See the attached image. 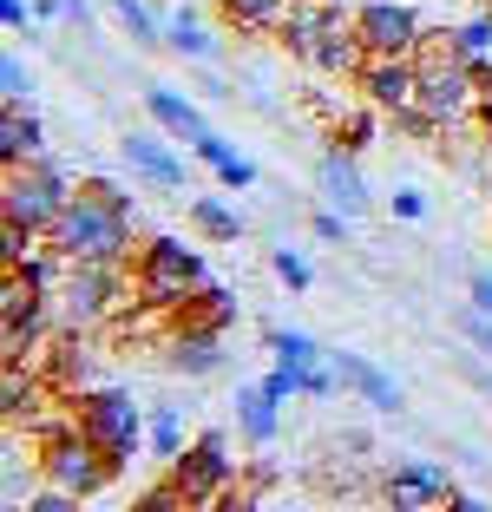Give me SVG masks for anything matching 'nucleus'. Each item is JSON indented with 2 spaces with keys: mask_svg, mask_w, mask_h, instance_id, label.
<instances>
[{
  "mask_svg": "<svg viewBox=\"0 0 492 512\" xmlns=\"http://www.w3.org/2000/svg\"><path fill=\"white\" fill-rule=\"evenodd\" d=\"M60 316L53 289H40L27 270H7V289H0V329H7V362H33Z\"/></svg>",
  "mask_w": 492,
  "mask_h": 512,
  "instance_id": "1a4fd4ad",
  "label": "nucleus"
},
{
  "mask_svg": "<svg viewBox=\"0 0 492 512\" xmlns=\"http://www.w3.org/2000/svg\"><path fill=\"white\" fill-rule=\"evenodd\" d=\"M46 250H60L66 263H132L138 217H119V211H105L99 197L73 191V204L60 211V224L46 230Z\"/></svg>",
  "mask_w": 492,
  "mask_h": 512,
  "instance_id": "f257e3e1",
  "label": "nucleus"
},
{
  "mask_svg": "<svg viewBox=\"0 0 492 512\" xmlns=\"http://www.w3.org/2000/svg\"><path fill=\"white\" fill-rule=\"evenodd\" d=\"M46 158V125L33 106H0V165H33Z\"/></svg>",
  "mask_w": 492,
  "mask_h": 512,
  "instance_id": "aec40b11",
  "label": "nucleus"
},
{
  "mask_svg": "<svg viewBox=\"0 0 492 512\" xmlns=\"http://www.w3.org/2000/svg\"><path fill=\"white\" fill-rule=\"evenodd\" d=\"M158 362L184 381L224 375V329H197V322H171V335L158 342Z\"/></svg>",
  "mask_w": 492,
  "mask_h": 512,
  "instance_id": "4468645a",
  "label": "nucleus"
},
{
  "mask_svg": "<svg viewBox=\"0 0 492 512\" xmlns=\"http://www.w3.org/2000/svg\"><path fill=\"white\" fill-rule=\"evenodd\" d=\"M33 467H40L46 486H66L73 499H99L105 486L119 480V467H112V460L79 434V421L46 427V434H40V460H33Z\"/></svg>",
  "mask_w": 492,
  "mask_h": 512,
  "instance_id": "423d86ee",
  "label": "nucleus"
},
{
  "mask_svg": "<svg viewBox=\"0 0 492 512\" xmlns=\"http://www.w3.org/2000/svg\"><path fill=\"white\" fill-rule=\"evenodd\" d=\"M0 388H7V421H20V414H27V401L40 394L33 381H20V362H7V368H0Z\"/></svg>",
  "mask_w": 492,
  "mask_h": 512,
  "instance_id": "f704fd0d",
  "label": "nucleus"
},
{
  "mask_svg": "<svg viewBox=\"0 0 492 512\" xmlns=\"http://www.w3.org/2000/svg\"><path fill=\"white\" fill-rule=\"evenodd\" d=\"M191 158H197V165H210V171H217V165H224V158H237V151H230V138L217 132V125H210V132H204V138H197V145H191Z\"/></svg>",
  "mask_w": 492,
  "mask_h": 512,
  "instance_id": "4c0bfd02",
  "label": "nucleus"
},
{
  "mask_svg": "<svg viewBox=\"0 0 492 512\" xmlns=\"http://www.w3.org/2000/svg\"><path fill=\"white\" fill-rule=\"evenodd\" d=\"M40 20H66V27H86L92 20V0H33Z\"/></svg>",
  "mask_w": 492,
  "mask_h": 512,
  "instance_id": "c9c22d12",
  "label": "nucleus"
},
{
  "mask_svg": "<svg viewBox=\"0 0 492 512\" xmlns=\"http://www.w3.org/2000/svg\"><path fill=\"white\" fill-rule=\"evenodd\" d=\"M355 40L368 46V53H420L427 20H420V7H407V0H361L355 7Z\"/></svg>",
  "mask_w": 492,
  "mask_h": 512,
  "instance_id": "9b49d317",
  "label": "nucleus"
},
{
  "mask_svg": "<svg viewBox=\"0 0 492 512\" xmlns=\"http://www.w3.org/2000/svg\"><path fill=\"white\" fill-rule=\"evenodd\" d=\"M92 355H86V329H66L60 322V335L46 342V388H60V394H79V388H92Z\"/></svg>",
  "mask_w": 492,
  "mask_h": 512,
  "instance_id": "6ab92c4d",
  "label": "nucleus"
},
{
  "mask_svg": "<svg viewBox=\"0 0 492 512\" xmlns=\"http://www.w3.org/2000/svg\"><path fill=\"white\" fill-rule=\"evenodd\" d=\"M119 158L132 165V178L145 184V191H184V178H191V145H178V138L158 132V125L125 132L119 138Z\"/></svg>",
  "mask_w": 492,
  "mask_h": 512,
  "instance_id": "9d476101",
  "label": "nucleus"
},
{
  "mask_svg": "<svg viewBox=\"0 0 492 512\" xmlns=\"http://www.w3.org/2000/svg\"><path fill=\"white\" fill-rule=\"evenodd\" d=\"M447 40H453V53H460L466 66L492 60V14H486V7H479L473 20H460V27H447Z\"/></svg>",
  "mask_w": 492,
  "mask_h": 512,
  "instance_id": "bb28decb",
  "label": "nucleus"
},
{
  "mask_svg": "<svg viewBox=\"0 0 492 512\" xmlns=\"http://www.w3.org/2000/svg\"><path fill=\"white\" fill-rule=\"evenodd\" d=\"M33 66L20 53H0V106H33Z\"/></svg>",
  "mask_w": 492,
  "mask_h": 512,
  "instance_id": "c756f323",
  "label": "nucleus"
},
{
  "mask_svg": "<svg viewBox=\"0 0 492 512\" xmlns=\"http://www.w3.org/2000/svg\"><path fill=\"white\" fill-rule=\"evenodd\" d=\"M269 276H276L283 289H296V296H302V289H315V263L302 250H289V243H283V250H269Z\"/></svg>",
  "mask_w": 492,
  "mask_h": 512,
  "instance_id": "2f4dec72",
  "label": "nucleus"
},
{
  "mask_svg": "<svg viewBox=\"0 0 492 512\" xmlns=\"http://www.w3.org/2000/svg\"><path fill=\"white\" fill-rule=\"evenodd\" d=\"M132 512H191V506H184V493L171 480H158V486H145V493H132Z\"/></svg>",
  "mask_w": 492,
  "mask_h": 512,
  "instance_id": "72a5a7b5",
  "label": "nucleus"
},
{
  "mask_svg": "<svg viewBox=\"0 0 492 512\" xmlns=\"http://www.w3.org/2000/svg\"><path fill=\"white\" fill-rule=\"evenodd\" d=\"M105 7H112V20L125 27V40H132V46H164V20L151 14L145 0H105Z\"/></svg>",
  "mask_w": 492,
  "mask_h": 512,
  "instance_id": "a878e982",
  "label": "nucleus"
},
{
  "mask_svg": "<svg viewBox=\"0 0 492 512\" xmlns=\"http://www.w3.org/2000/svg\"><path fill=\"white\" fill-rule=\"evenodd\" d=\"M453 493H460V480H453L440 460H394V467L381 473V499H388L394 512L453 506Z\"/></svg>",
  "mask_w": 492,
  "mask_h": 512,
  "instance_id": "ddd939ff",
  "label": "nucleus"
},
{
  "mask_svg": "<svg viewBox=\"0 0 492 512\" xmlns=\"http://www.w3.org/2000/svg\"><path fill=\"white\" fill-rule=\"evenodd\" d=\"M145 112H151V125H158V132H171V138H178V145H197V138L210 132L204 106H197L191 92L164 86V79H151V86H145Z\"/></svg>",
  "mask_w": 492,
  "mask_h": 512,
  "instance_id": "f3484780",
  "label": "nucleus"
},
{
  "mask_svg": "<svg viewBox=\"0 0 492 512\" xmlns=\"http://www.w3.org/2000/svg\"><path fill=\"white\" fill-rule=\"evenodd\" d=\"M315 191H322V204H335V211H348V217H361L374 204L368 178H361V158L342 151V145H328L322 158H315Z\"/></svg>",
  "mask_w": 492,
  "mask_h": 512,
  "instance_id": "2eb2a0df",
  "label": "nucleus"
},
{
  "mask_svg": "<svg viewBox=\"0 0 492 512\" xmlns=\"http://www.w3.org/2000/svg\"><path fill=\"white\" fill-rule=\"evenodd\" d=\"M348 230H355V217L335 211V204H322V211L309 217V237H315V243H348Z\"/></svg>",
  "mask_w": 492,
  "mask_h": 512,
  "instance_id": "473e14b6",
  "label": "nucleus"
},
{
  "mask_svg": "<svg viewBox=\"0 0 492 512\" xmlns=\"http://www.w3.org/2000/svg\"><path fill=\"white\" fill-rule=\"evenodd\" d=\"M217 184H224L230 197H237V191H256V165H250V158H224V165H217Z\"/></svg>",
  "mask_w": 492,
  "mask_h": 512,
  "instance_id": "e433bc0d",
  "label": "nucleus"
},
{
  "mask_svg": "<svg viewBox=\"0 0 492 512\" xmlns=\"http://www.w3.org/2000/svg\"><path fill=\"white\" fill-rule=\"evenodd\" d=\"M263 348H269V362H296V368H315V362H328V355H335V348H322L315 335L283 329V322H269V329H263Z\"/></svg>",
  "mask_w": 492,
  "mask_h": 512,
  "instance_id": "b1692460",
  "label": "nucleus"
},
{
  "mask_svg": "<svg viewBox=\"0 0 492 512\" xmlns=\"http://www.w3.org/2000/svg\"><path fill=\"white\" fill-rule=\"evenodd\" d=\"M381 119H388V112L361 99V112H348V119L335 125V145H342V151H355V158H361V151H368L374 138H381Z\"/></svg>",
  "mask_w": 492,
  "mask_h": 512,
  "instance_id": "cd10ccee",
  "label": "nucleus"
},
{
  "mask_svg": "<svg viewBox=\"0 0 492 512\" xmlns=\"http://www.w3.org/2000/svg\"><path fill=\"white\" fill-rule=\"evenodd\" d=\"M217 14H224L230 33H276L289 14V0H217Z\"/></svg>",
  "mask_w": 492,
  "mask_h": 512,
  "instance_id": "5701e85b",
  "label": "nucleus"
},
{
  "mask_svg": "<svg viewBox=\"0 0 492 512\" xmlns=\"http://www.w3.org/2000/svg\"><path fill=\"white\" fill-rule=\"evenodd\" d=\"M237 316H243V302H237V289H224V283H204V289H191V296L171 309V322H197V329H237Z\"/></svg>",
  "mask_w": 492,
  "mask_h": 512,
  "instance_id": "4be33fe9",
  "label": "nucleus"
},
{
  "mask_svg": "<svg viewBox=\"0 0 492 512\" xmlns=\"http://www.w3.org/2000/svg\"><path fill=\"white\" fill-rule=\"evenodd\" d=\"M132 276H125V263H66V283H60V322L66 329H99V322H112L132 302Z\"/></svg>",
  "mask_w": 492,
  "mask_h": 512,
  "instance_id": "6e6552de",
  "label": "nucleus"
},
{
  "mask_svg": "<svg viewBox=\"0 0 492 512\" xmlns=\"http://www.w3.org/2000/svg\"><path fill=\"white\" fill-rule=\"evenodd\" d=\"M466 302H473L479 316H492V270H473V276H466Z\"/></svg>",
  "mask_w": 492,
  "mask_h": 512,
  "instance_id": "a19ab883",
  "label": "nucleus"
},
{
  "mask_svg": "<svg viewBox=\"0 0 492 512\" xmlns=\"http://www.w3.org/2000/svg\"><path fill=\"white\" fill-rule=\"evenodd\" d=\"M79 178H66L53 158H33V165H7V184H0V217H14V224L27 230H53L60 224V211L73 204Z\"/></svg>",
  "mask_w": 492,
  "mask_h": 512,
  "instance_id": "0eeeda50",
  "label": "nucleus"
},
{
  "mask_svg": "<svg viewBox=\"0 0 492 512\" xmlns=\"http://www.w3.org/2000/svg\"><path fill=\"white\" fill-rule=\"evenodd\" d=\"M237 460H230V440H224V427H204L197 440H184L178 447V460H164V480L184 493V506L191 512H204V506H224L230 493H237Z\"/></svg>",
  "mask_w": 492,
  "mask_h": 512,
  "instance_id": "39448f33",
  "label": "nucleus"
},
{
  "mask_svg": "<svg viewBox=\"0 0 492 512\" xmlns=\"http://www.w3.org/2000/svg\"><path fill=\"white\" fill-rule=\"evenodd\" d=\"M33 20H40V14H33L27 0H0V27L14 33V40H20V33H33Z\"/></svg>",
  "mask_w": 492,
  "mask_h": 512,
  "instance_id": "58836bf2",
  "label": "nucleus"
},
{
  "mask_svg": "<svg viewBox=\"0 0 492 512\" xmlns=\"http://www.w3.org/2000/svg\"><path fill=\"white\" fill-rule=\"evenodd\" d=\"M178 447H184V414L178 407H151V460H178Z\"/></svg>",
  "mask_w": 492,
  "mask_h": 512,
  "instance_id": "c85d7f7f",
  "label": "nucleus"
},
{
  "mask_svg": "<svg viewBox=\"0 0 492 512\" xmlns=\"http://www.w3.org/2000/svg\"><path fill=\"white\" fill-rule=\"evenodd\" d=\"M335 368H342V388L361 394V407H374V414H401L407 394L401 381L388 375V368L374 362V355H355V348H335Z\"/></svg>",
  "mask_w": 492,
  "mask_h": 512,
  "instance_id": "dca6fc26",
  "label": "nucleus"
},
{
  "mask_svg": "<svg viewBox=\"0 0 492 512\" xmlns=\"http://www.w3.org/2000/svg\"><path fill=\"white\" fill-rule=\"evenodd\" d=\"M73 421L119 473L151 447V414L132 401V388H79L73 394Z\"/></svg>",
  "mask_w": 492,
  "mask_h": 512,
  "instance_id": "f03ea898",
  "label": "nucleus"
},
{
  "mask_svg": "<svg viewBox=\"0 0 492 512\" xmlns=\"http://www.w3.org/2000/svg\"><path fill=\"white\" fill-rule=\"evenodd\" d=\"M210 283V263L204 250H191L184 237H145L132 256V289H138V309L151 316H171L191 289Z\"/></svg>",
  "mask_w": 492,
  "mask_h": 512,
  "instance_id": "7ed1b4c3",
  "label": "nucleus"
},
{
  "mask_svg": "<svg viewBox=\"0 0 492 512\" xmlns=\"http://www.w3.org/2000/svg\"><path fill=\"white\" fill-rule=\"evenodd\" d=\"M355 92L368 99V106H381L394 119V112L420 106V66L414 53H368V60L355 66Z\"/></svg>",
  "mask_w": 492,
  "mask_h": 512,
  "instance_id": "f8f14e48",
  "label": "nucleus"
},
{
  "mask_svg": "<svg viewBox=\"0 0 492 512\" xmlns=\"http://www.w3.org/2000/svg\"><path fill=\"white\" fill-rule=\"evenodd\" d=\"M79 191H86V197H99L105 211H119V217H138V197H132V184L105 178V171H86V178H79Z\"/></svg>",
  "mask_w": 492,
  "mask_h": 512,
  "instance_id": "7c9ffc66",
  "label": "nucleus"
},
{
  "mask_svg": "<svg viewBox=\"0 0 492 512\" xmlns=\"http://www.w3.org/2000/svg\"><path fill=\"white\" fill-rule=\"evenodd\" d=\"M473 73H479V99H492V60H479Z\"/></svg>",
  "mask_w": 492,
  "mask_h": 512,
  "instance_id": "79ce46f5",
  "label": "nucleus"
},
{
  "mask_svg": "<svg viewBox=\"0 0 492 512\" xmlns=\"http://www.w3.org/2000/svg\"><path fill=\"white\" fill-rule=\"evenodd\" d=\"M394 217H401V224H420V217H427V191L401 184V191H394Z\"/></svg>",
  "mask_w": 492,
  "mask_h": 512,
  "instance_id": "ea45409f",
  "label": "nucleus"
},
{
  "mask_svg": "<svg viewBox=\"0 0 492 512\" xmlns=\"http://www.w3.org/2000/svg\"><path fill=\"white\" fill-rule=\"evenodd\" d=\"M237 434L250 440L256 453H269L276 434H283V401H276L263 381H243V388H237Z\"/></svg>",
  "mask_w": 492,
  "mask_h": 512,
  "instance_id": "a211bd4d",
  "label": "nucleus"
},
{
  "mask_svg": "<svg viewBox=\"0 0 492 512\" xmlns=\"http://www.w3.org/2000/svg\"><path fill=\"white\" fill-rule=\"evenodd\" d=\"M486 14H492V0H486Z\"/></svg>",
  "mask_w": 492,
  "mask_h": 512,
  "instance_id": "37998d69",
  "label": "nucleus"
},
{
  "mask_svg": "<svg viewBox=\"0 0 492 512\" xmlns=\"http://www.w3.org/2000/svg\"><path fill=\"white\" fill-rule=\"evenodd\" d=\"M414 66H420V106H427L440 125H460V119H473V112H479V73L453 53L447 33L427 27Z\"/></svg>",
  "mask_w": 492,
  "mask_h": 512,
  "instance_id": "20e7f679",
  "label": "nucleus"
},
{
  "mask_svg": "<svg viewBox=\"0 0 492 512\" xmlns=\"http://www.w3.org/2000/svg\"><path fill=\"white\" fill-rule=\"evenodd\" d=\"M184 217H191V230L204 243H237L243 230H250V224H243V211L230 204V191H197L191 204H184Z\"/></svg>",
  "mask_w": 492,
  "mask_h": 512,
  "instance_id": "412c9836",
  "label": "nucleus"
},
{
  "mask_svg": "<svg viewBox=\"0 0 492 512\" xmlns=\"http://www.w3.org/2000/svg\"><path fill=\"white\" fill-rule=\"evenodd\" d=\"M164 46H171L178 60H217V40L204 33V20H197L191 7H178V14L164 20Z\"/></svg>",
  "mask_w": 492,
  "mask_h": 512,
  "instance_id": "393cba45",
  "label": "nucleus"
}]
</instances>
